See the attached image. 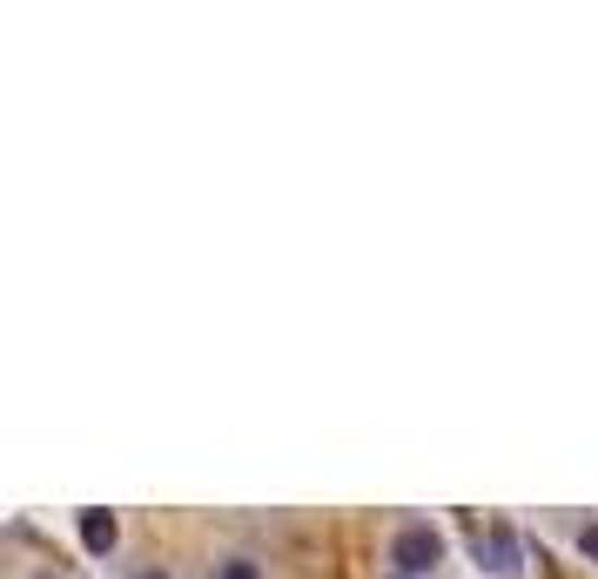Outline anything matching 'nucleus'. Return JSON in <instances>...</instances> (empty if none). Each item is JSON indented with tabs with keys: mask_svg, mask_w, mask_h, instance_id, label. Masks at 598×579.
<instances>
[{
	"mask_svg": "<svg viewBox=\"0 0 598 579\" xmlns=\"http://www.w3.org/2000/svg\"><path fill=\"white\" fill-rule=\"evenodd\" d=\"M437 559H444V532H437L430 519H411V526L390 532V566H396V579H424Z\"/></svg>",
	"mask_w": 598,
	"mask_h": 579,
	"instance_id": "1",
	"label": "nucleus"
},
{
	"mask_svg": "<svg viewBox=\"0 0 598 579\" xmlns=\"http://www.w3.org/2000/svg\"><path fill=\"white\" fill-rule=\"evenodd\" d=\"M216 579H263V566H256V559H229Z\"/></svg>",
	"mask_w": 598,
	"mask_h": 579,
	"instance_id": "4",
	"label": "nucleus"
},
{
	"mask_svg": "<svg viewBox=\"0 0 598 579\" xmlns=\"http://www.w3.org/2000/svg\"><path fill=\"white\" fill-rule=\"evenodd\" d=\"M135 579H169V572L162 566H135Z\"/></svg>",
	"mask_w": 598,
	"mask_h": 579,
	"instance_id": "6",
	"label": "nucleus"
},
{
	"mask_svg": "<svg viewBox=\"0 0 598 579\" xmlns=\"http://www.w3.org/2000/svg\"><path fill=\"white\" fill-rule=\"evenodd\" d=\"M477 559H485L498 579H517V572H525V553H517V532H504V526H498L491 539L477 532Z\"/></svg>",
	"mask_w": 598,
	"mask_h": 579,
	"instance_id": "2",
	"label": "nucleus"
},
{
	"mask_svg": "<svg viewBox=\"0 0 598 579\" xmlns=\"http://www.w3.org/2000/svg\"><path fill=\"white\" fill-rule=\"evenodd\" d=\"M114 539H122V526H114V512L88 506V512H82V546H88L95 559H108V553H114Z\"/></svg>",
	"mask_w": 598,
	"mask_h": 579,
	"instance_id": "3",
	"label": "nucleus"
},
{
	"mask_svg": "<svg viewBox=\"0 0 598 579\" xmlns=\"http://www.w3.org/2000/svg\"><path fill=\"white\" fill-rule=\"evenodd\" d=\"M390 579H396V572H390Z\"/></svg>",
	"mask_w": 598,
	"mask_h": 579,
	"instance_id": "7",
	"label": "nucleus"
},
{
	"mask_svg": "<svg viewBox=\"0 0 598 579\" xmlns=\"http://www.w3.org/2000/svg\"><path fill=\"white\" fill-rule=\"evenodd\" d=\"M578 553H585V559L598 566V526H578Z\"/></svg>",
	"mask_w": 598,
	"mask_h": 579,
	"instance_id": "5",
	"label": "nucleus"
}]
</instances>
